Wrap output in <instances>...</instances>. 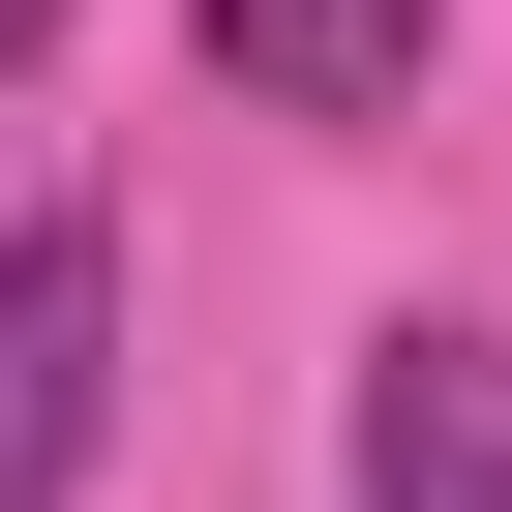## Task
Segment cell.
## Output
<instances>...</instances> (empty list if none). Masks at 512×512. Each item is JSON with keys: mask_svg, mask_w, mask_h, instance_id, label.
<instances>
[{"mask_svg": "<svg viewBox=\"0 0 512 512\" xmlns=\"http://www.w3.org/2000/svg\"><path fill=\"white\" fill-rule=\"evenodd\" d=\"M0 61H61V0H0Z\"/></svg>", "mask_w": 512, "mask_h": 512, "instance_id": "277c9868", "label": "cell"}, {"mask_svg": "<svg viewBox=\"0 0 512 512\" xmlns=\"http://www.w3.org/2000/svg\"><path fill=\"white\" fill-rule=\"evenodd\" d=\"M362 512H512V332H362Z\"/></svg>", "mask_w": 512, "mask_h": 512, "instance_id": "7a4b0ae2", "label": "cell"}, {"mask_svg": "<svg viewBox=\"0 0 512 512\" xmlns=\"http://www.w3.org/2000/svg\"><path fill=\"white\" fill-rule=\"evenodd\" d=\"M121 422V241L91 211H0V512H61Z\"/></svg>", "mask_w": 512, "mask_h": 512, "instance_id": "6da1fadb", "label": "cell"}, {"mask_svg": "<svg viewBox=\"0 0 512 512\" xmlns=\"http://www.w3.org/2000/svg\"><path fill=\"white\" fill-rule=\"evenodd\" d=\"M211 91H272V121H392V91H422V0H211Z\"/></svg>", "mask_w": 512, "mask_h": 512, "instance_id": "3957f363", "label": "cell"}]
</instances>
